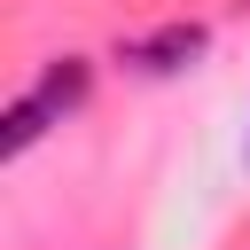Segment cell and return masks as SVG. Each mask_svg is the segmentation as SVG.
<instances>
[{
    "label": "cell",
    "mask_w": 250,
    "mask_h": 250,
    "mask_svg": "<svg viewBox=\"0 0 250 250\" xmlns=\"http://www.w3.org/2000/svg\"><path fill=\"white\" fill-rule=\"evenodd\" d=\"M133 70H148V78H172V70H188L195 55H203V23H164V31H148V39H125L117 47Z\"/></svg>",
    "instance_id": "1"
},
{
    "label": "cell",
    "mask_w": 250,
    "mask_h": 250,
    "mask_svg": "<svg viewBox=\"0 0 250 250\" xmlns=\"http://www.w3.org/2000/svg\"><path fill=\"white\" fill-rule=\"evenodd\" d=\"M86 86H94V70H86V55H55V62L39 70V86H31V102H39V109H47L55 125H62V117H70V109L86 102Z\"/></svg>",
    "instance_id": "2"
},
{
    "label": "cell",
    "mask_w": 250,
    "mask_h": 250,
    "mask_svg": "<svg viewBox=\"0 0 250 250\" xmlns=\"http://www.w3.org/2000/svg\"><path fill=\"white\" fill-rule=\"evenodd\" d=\"M47 125H55V117H47V109H39L31 94H23V102H16L8 117H0V156H23V148H31L39 133H47Z\"/></svg>",
    "instance_id": "3"
}]
</instances>
